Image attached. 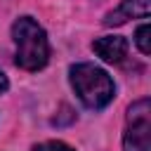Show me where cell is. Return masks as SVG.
Here are the masks:
<instances>
[{
  "label": "cell",
  "mask_w": 151,
  "mask_h": 151,
  "mask_svg": "<svg viewBox=\"0 0 151 151\" xmlns=\"http://www.w3.org/2000/svg\"><path fill=\"white\" fill-rule=\"evenodd\" d=\"M33 151H76V149H71V146L64 144V142H42V144H38Z\"/></svg>",
  "instance_id": "7"
},
{
  "label": "cell",
  "mask_w": 151,
  "mask_h": 151,
  "mask_svg": "<svg viewBox=\"0 0 151 151\" xmlns=\"http://www.w3.org/2000/svg\"><path fill=\"white\" fill-rule=\"evenodd\" d=\"M149 33H151L149 24H142V26L137 28V33H134V42H137V47H139V52H142V54H149V52H151V45H149Z\"/></svg>",
  "instance_id": "6"
},
{
  "label": "cell",
  "mask_w": 151,
  "mask_h": 151,
  "mask_svg": "<svg viewBox=\"0 0 151 151\" xmlns=\"http://www.w3.org/2000/svg\"><path fill=\"white\" fill-rule=\"evenodd\" d=\"M12 38L17 45V66L24 71H40L47 59H50V42L47 35L42 31V26H38L35 19L31 17H19L12 26Z\"/></svg>",
  "instance_id": "1"
},
{
  "label": "cell",
  "mask_w": 151,
  "mask_h": 151,
  "mask_svg": "<svg viewBox=\"0 0 151 151\" xmlns=\"http://www.w3.org/2000/svg\"><path fill=\"white\" fill-rule=\"evenodd\" d=\"M151 12V0H123L118 9L104 17V26H120L127 19H146Z\"/></svg>",
  "instance_id": "4"
},
{
  "label": "cell",
  "mask_w": 151,
  "mask_h": 151,
  "mask_svg": "<svg viewBox=\"0 0 151 151\" xmlns=\"http://www.w3.org/2000/svg\"><path fill=\"white\" fill-rule=\"evenodd\" d=\"M7 87H9V80H7V76L0 71V94H2V92H7Z\"/></svg>",
  "instance_id": "8"
},
{
  "label": "cell",
  "mask_w": 151,
  "mask_h": 151,
  "mask_svg": "<svg viewBox=\"0 0 151 151\" xmlns=\"http://www.w3.org/2000/svg\"><path fill=\"white\" fill-rule=\"evenodd\" d=\"M92 50L106 64H120L127 57V40L123 35H104L92 42Z\"/></svg>",
  "instance_id": "5"
},
{
  "label": "cell",
  "mask_w": 151,
  "mask_h": 151,
  "mask_svg": "<svg viewBox=\"0 0 151 151\" xmlns=\"http://www.w3.org/2000/svg\"><path fill=\"white\" fill-rule=\"evenodd\" d=\"M68 78H71V85H73L78 99L87 109L99 111L113 99L116 85H113L111 76L94 64H73L68 71Z\"/></svg>",
  "instance_id": "2"
},
{
  "label": "cell",
  "mask_w": 151,
  "mask_h": 151,
  "mask_svg": "<svg viewBox=\"0 0 151 151\" xmlns=\"http://www.w3.org/2000/svg\"><path fill=\"white\" fill-rule=\"evenodd\" d=\"M149 134H151V101L144 97L127 109L123 151H149Z\"/></svg>",
  "instance_id": "3"
}]
</instances>
